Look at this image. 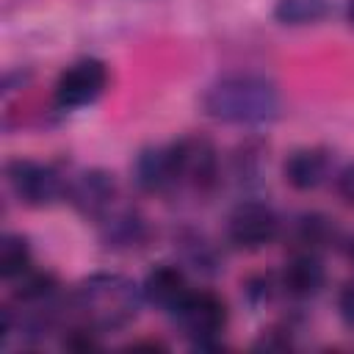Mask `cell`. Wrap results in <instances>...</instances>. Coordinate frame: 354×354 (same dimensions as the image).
Masks as SVG:
<instances>
[{"instance_id": "obj_1", "label": "cell", "mask_w": 354, "mask_h": 354, "mask_svg": "<svg viewBox=\"0 0 354 354\" xmlns=\"http://www.w3.org/2000/svg\"><path fill=\"white\" fill-rule=\"evenodd\" d=\"M205 116L232 127H268L282 116L285 100L274 77L263 72H224L202 88Z\"/></svg>"}, {"instance_id": "obj_2", "label": "cell", "mask_w": 354, "mask_h": 354, "mask_svg": "<svg viewBox=\"0 0 354 354\" xmlns=\"http://www.w3.org/2000/svg\"><path fill=\"white\" fill-rule=\"evenodd\" d=\"M141 304H147L141 285L119 271H97L69 290V321L108 335L136 321Z\"/></svg>"}, {"instance_id": "obj_3", "label": "cell", "mask_w": 354, "mask_h": 354, "mask_svg": "<svg viewBox=\"0 0 354 354\" xmlns=\"http://www.w3.org/2000/svg\"><path fill=\"white\" fill-rule=\"evenodd\" d=\"M169 147L174 163V194L207 196L221 183V155L207 136L188 133Z\"/></svg>"}, {"instance_id": "obj_4", "label": "cell", "mask_w": 354, "mask_h": 354, "mask_svg": "<svg viewBox=\"0 0 354 354\" xmlns=\"http://www.w3.org/2000/svg\"><path fill=\"white\" fill-rule=\"evenodd\" d=\"M171 321L183 332L191 348L196 351H210L221 346V337L227 332L230 310L227 301L207 288H191V293L180 301V307L171 313Z\"/></svg>"}, {"instance_id": "obj_5", "label": "cell", "mask_w": 354, "mask_h": 354, "mask_svg": "<svg viewBox=\"0 0 354 354\" xmlns=\"http://www.w3.org/2000/svg\"><path fill=\"white\" fill-rule=\"evenodd\" d=\"M285 218L260 196H243L227 213L224 238L230 246L243 252H260L282 238Z\"/></svg>"}, {"instance_id": "obj_6", "label": "cell", "mask_w": 354, "mask_h": 354, "mask_svg": "<svg viewBox=\"0 0 354 354\" xmlns=\"http://www.w3.org/2000/svg\"><path fill=\"white\" fill-rule=\"evenodd\" d=\"M69 169L61 163H41L33 158H14L6 163L8 191L28 207H50L66 194Z\"/></svg>"}, {"instance_id": "obj_7", "label": "cell", "mask_w": 354, "mask_h": 354, "mask_svg": "<svg viewBox=\"0 0 354 354\" xmlns=\"http://www.w3.org/2000/svg\"><path fill=\"white\" fill-rule=\"evenodd\" d=\"M64 202H69V207L97 224L111 207L119 205V183L116 174L108 169H69V180H66V194Z\"/></svg>"}, {"instance_id": "obj_8", "label": "cell", "mask_w": 354, "mask_h": 354, "mask_svg": "<svg viewBox=\"0 0 354 354\" xmlns=\"http://www.w3.org/2000/svg\"><path fill=\"white\" fill-rule=\"evenodd\" d=\"M111 83L108 64L100 58H77L66 69H61L53 86V102L58 111H77L94 105Z\"/></svg>"}, {"instance_id": "obj_9", "label": "cell", "mask_w": 354, "mask_h": 354, "mask_svg": "<svg viewBox=\"0 0 354 354\" xmlns=\"http://www.w3.org/2000/svg\"><path fill=\"white\" fill-rule=\"evenodd\" d=\"M282 238L290 243V249L324 254L329 249H343L348 235L343 232L337 218H332L321 210H304V213H296L285 221Z\"/></svg>"}, {"instance_id": "obj_10", "label": "cell", "mask_w": 354, "mask_h": 354, "mask_svg": "<svg viewBox=\"0 0 354 354\" xmlns=\"http://www.w3.org/2000/svg\"><path fill=\"white\" fill-rule=\"evenodd\" d=\"M97 235H100V243L111 252H136L147 246L152 230L147 216L138 207L119 202L97 221Z\"/></svg>"}, {"instance_id": "obj_11", "label": "cell", "mask_w": 354, "mask_h": 354, "mask_svg": "<svg viewBox=\"0 0 354 354\" xmlns=\"http://www.w3.org/2000/svg\"><path fill=\"white\" fill-rule=\"evenodd\" d=\"M171 246H174V254H177V263L185 268V271H194L199 277H218L224 271V252L221 246L202 230L196 227H177L171 232Z\"/></svg>"}, {"instance_id": "obj_12", "label": "cell", "mask_w": 354, "mask_h": 354, "mask_svg": "<svg viewBox=\"0 0 354 354\" xmlns=\"http://www.w3.org/2000/svg\"><path fill=\"white\" fill-rule=\"evenodd\" d=\"M279 285H282V296H288L293 301L315 299L326 285L324 254L290 249V257L285 260V266L279 271Z\"/></svg>"}, {"instance_id": "obj_13", "label": "cell", "mask_w": 354, "mask_h": 354, "mask_svg": "<svg viewBox=\"0 0 354 354\" xmlns=\"http://www.w3.org/2000/svg\"><path fill=\"white\" fill-rule=\"evenodd\" d=\"M141 293H144L147 304L171 315L180 307V301L191 293L188 271L180 263H158L155 268L147 271V277L141 282Z\"/></svg>"}, {"instance_id": "obj_14", "label": "cell", "mask_w": 354, "mask_h": 354, "mask_svg": "<svg viewBox=\"0 0 354 354\" xmlns=\"http://www.w3.org/2000/svg\"><path fill=\"white\" fill-rule=\"evenodd\" d=\"M130 171H133V183L141 194H149V196L174 194V163H171V147L169 144L144 147L136 155Z\"/></svg>"}, {"instance_id": "obj_15", "label": "cell", "mask_w": 354, "mask_h": 354, "mask_svg": "<svg viewBox=\"0 0 354 354\" xmlns=\"http://www.w3.org/2000/svg\"><path fill=\"white\" fill-rule=\"evenodd\" d=\"M282 177L293 191H315L332 177V152L326 147H299L285 158Z\"/></svg>"}, {"instance_id": "obj_16", "label": "cell", "mask_w": 354, "mask_h": 354, "mask_svg": "<svg viewBox=\"0 0 354 354\" xmlns=\"http://www.w3.org/2000/svg\"><path fill=\"white\" fill-rule=\"evenodd\" d=\"M263 171H266V147L257 138H246L232 149L227 160V171L221 169V177H227L238 191L252 196L263 185Z\"/></svg>"}, {"instance_id": "obj_17", "label": "cell", "mask_w": 354, "mask_h": 354, "mask_svg": "<svg viewBox=\"0 0 354 354\" xmlns=\"http://www.w3.org/2000/svg\"><path fill=\"white\" fill-rule=\"evenodd\" d=\"M332 14V0H277L271 17L285 28L318 25Z\"/></svg>"}, {"instance_id": "obj_18", "label": "cell", "mask_w": 354, "mask_h": 354, "mask_svg": "<svg viewBox=\"0 0 354 354\" xmlns=\"http://www.w3.org/2000/svg\"><path fill=\"white\" fill-rule=\"evenodd\" d=\"M33 268V249L30 241L19 232H3L0 238V277L6 282H14L25 271Z\"/></svg>"}, {"instance_id": "obj_19", "label": "cell", "mask_w": 354, "mask_h": 354, "mask_svg": "<svg viewBox=\"0 0 354 354\" xmlns=\"http://www.w3.org/2000/svg\"><path fill=\"white\" fill-rule=\"evenodd\" d=\"M277 296H282L279 274H252L243 282V299L252 310H260V307L271 304Z\"/></svg>"}, {"instance_id": "obj_20", "label": "cell", "mask_w": 354, "mask_h": 354, "mask_svg": "<svg viewBox=\"0 0 354 354\" xmlns=\"http://www.w3.org/2000/svg\"><path fill=\"white\" fill-rule=\"evenodd\" d=\"M335 304H337V318H340V324L354 335V279H348V282H343V285L337 288Z\"/></svg>"}, {"instance_id": "obj_21", "label": "cell", "mask_w": 354, "mask_h": 354, "mask_svg": "<svg viewBox=\"0 0 354 354\" xmlns=\"http://www.w3.org/2000/svg\"><path fill=\"white\" fill-rule=\"evenodd\" d=\"M335 191H337V196H340L343 202H348V205L354 207V163H348L346 169L337 171V177H335Z\"/></svg>"}, {"instance_id": "obj_22", "label": "cell", "mask_w": 354, "mask_h": 354, "mask_svg": "<svg viewBox=\"0 0 354 354\" xmlns=\"http://www.w3.org/2000/svg\"><path fill=\"white\" fill-rule=\"evenodd\" d=\"M343 252H346V257L354 263V235H348V238H346V246H343Z\"/></svg>"}, {"instance_id": "obj_23", "label": "cell", "mask_w": 354, "mask_h": 354, "mask_svg": "<svg viewBox=\"0 0 354 354\" xmlns=\"http://www.w3.org/2000/svg\"><path fill=\"white\" fill-rule=\"evenodd\" d=\"M346 22L354 28V0H346Z\"/></svg>"}]
</instances>
